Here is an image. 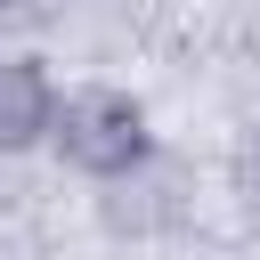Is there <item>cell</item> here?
I'll list each match as a JSON object with an SVG mask.
<instances>
[{"label": "cell", "mask_w": 260, "mask_h": 260, "mask_svg": "<svg viewBox=\"0 0 260 260\" xmlns=\"http://www.w3.org/2000/svg\"><path fill=\"white\" fill-rule=\"evenodd\" d=\"M49 146H57V162L81 171V179H122V171H138V162L154 154V122H146V106H138L130 89L89 81V89H65V98H57Z\"/></svg>", "instance_id": "6da1fadb"}, {"label": "cell", "mask_w": 260, "mask_h": 260, "mask_svg": "<svg viewBox=\"0 0 260 260\" xmlns=\"http://www.w3.org/2000/svg\"><path fill=\"white\" fill-rule=\"evenodd\" d=\"M49 122H57V81L41 57H0V162L49 146Z\"/></svg>", "instance_id": "7a4b0ae2"}, {"label": "cell", "mask_w": 260, "mask_h": 260, "mask_svg": "<svg viewBox=\"0 0 260 260\" xmlns=\"http://www.w3.org/2000/svg\"><path fill=\"white\" fill-rule=\"evenodd\" d=\"M0 8H41V0H0Z\"/></svg>", "instance_id": "3957f363"}]
</instances>
